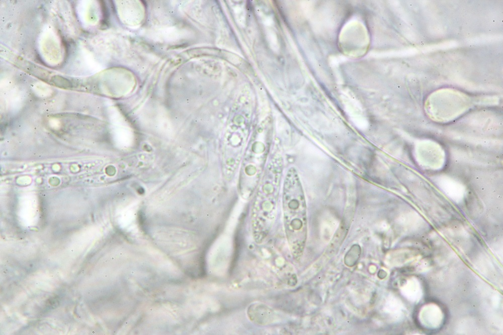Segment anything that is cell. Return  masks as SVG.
<instances>
[{"label": "cell", "instance_id": "obj_1", "mask_svg": "<svg viewBox=\"0 0 503 335\" xmlns=\"http://www.w3.org/2000/svg\"><path fill=\"white\" fill-rule=\"evenodd\" d=\"M283 223L286 239L294 258L302 254L306 238V207L304 194L293 169L286 178L282 193Z\"/></svg>", "mask_w": 503, "mask_h": 335}, {"label": "cell", "instance_id": "obj_2", "mask_svg": "<svg viewBox=\"0 0 503 335\" xmlns=\"http://www.w3.org/2000/svg\"><path fill=\"white\" fill-rule=\"evenodd\" d=\"M254 196L250 211L253 238L258 244L269 235L275 221L279 198L280 165H271Z\"/></svg>", "mask_w": 503, "mask_h": 335}, {"label": "cell", "instance_id": "obj_3", "mask_svg": "<svg viewBox=\"0 0 503 335\" xmlns=\"http://www.w3.org/2000/svg\"><path fill=\"white\" fill-rule=\"evenodd\" d=\"M4 273H5V274H6V273H7V272H4Z\"/></svg>", "mask_w": 503, "mask_h": 335}]
</instances>
